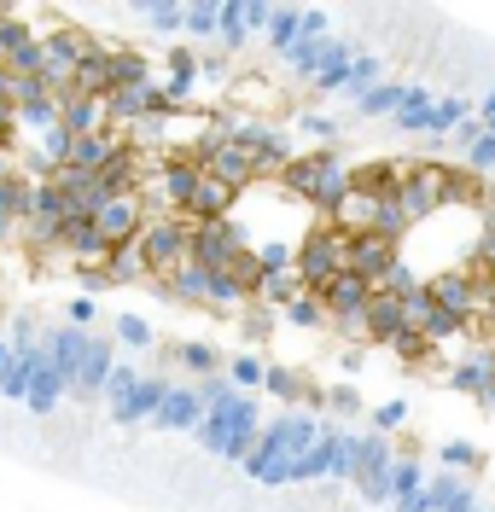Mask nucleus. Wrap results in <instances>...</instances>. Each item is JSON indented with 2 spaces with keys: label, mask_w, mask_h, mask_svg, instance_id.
<instances>
[{
  "label": "nucleus",
  "mask_w": 495,
  "mask_h": 512,
  "mask_svg": "<svg viewBox=\"0 0 495 512\" xmlns=\"http://www.w3.org/2000/svg\"><path fill=\"white\" fill-rule=\"evenodd\" d=\"M396 105H402V88H396V82H379V88H367V94L356 99L362 117H391Z\"/></svg>",
  "instance_id": "nucleus-23"
},
{
  "label": "nucleus",
  "mask_w": 495,
  "mask_h": 512,
  "mask_svg": "<svg viewBox=\"0 0 495 512\" xmlns=\"http://www.w3.org/2000/svg\"><path fill=\"white\" fill-rule=\"evenodd\" d=\"M216 18H222V6H187V30L193 35H216Z\"/></svg>",
  "instance_id": "nucleus-34"
},
{
  "label": "nucleus",
  "mask_w": 495,
  "mask_h": 512,
  "mask_svg": "<svg viewBox=\"0 0 495 512\" xmlns=\"http://www.w3.org/2000/svg\"><path fill=\"white\" fill-rule=\"evenodd\" d=\"M169 291H175V297H198V291H210V274H204L198 262H187V268L169 274Z\"/></svg>",
  "instance_id": "nucleus-26"
},
{
  "label": "nucleus",
  "mask_w": 495,
  "mask_h": 512,
  "mask_svg": "<svg viewBox=\"0 0 495 512\" xmlns=\"http://www.w3.org/2000/svg\"><path fill=\"white\" fill-rule=\"evenodd\" d=\"M303 134H309V140H332V134H338V123H332V117H321V111H309V117H303Z\"/></svg>",
  "instance_id": "nucleus-41"
},
{
  "label": "nucleus",
  "mask_w": 495,
  "mask_h": 512,
  "mask_svg": "<svg viewBox=\"0 0 495 512\" xmlns=\"http://www.w3.org/2000/svg\"><path fill=\"white\" fill-rule=\"evenodd\" d=\"M187 251H193V233H187L181 222H158L152 233H146L140 262H152V268H169V274H175V262H181Z\"/></svg>",
  "instance_id": "nucleus-6"
},
{
  "label": "nucleus",
  "mask_w": 495,
  "mask_h": 512,
  "mask_svg": "<svg viewBox=\"0 0 495 512\" xmlns=\"http://www.w3.org/2000/svg\"><path fill=\"white\" fill-rule=\"evenodd\" d=\"M198 163H210V175H216V181H228V187H245V181L257 175L251 152H245V146H233V140H216V146H204V152H198Z\"/></svg>",
  "instance_id": "nucleus-8"
},
{
  "label": "nucleus",
  "mask_w": 495,
  "mask_h": 512,
  "mask_svg": "<svg viewBox=\"0 0 495 512\" xmlns=\"http://www.w3.org/2000/svg\"><path fill=\"white\" fill-rule=\"evenodd\" d=\"M391 262H396L391 239H379V233H350V245H344V268H350V274H362L367 286H379Z\"/></svg>",
  "instance_id": "nucleus-3"
},
{
  "label": "nucleus",
  "mask_w": 495,
  "mask_h": 512,
  "mask_svg": "<svg viewBox=\"0 0 495 512\" xmlns=\"http://www.w3.org/2000/svg\"><path fill=\"white\" fill-rule=\"evenodd\" d=\"M263 361H257V355H233L228 361V379H233V390H245V384H263Z\"/></svg>",
  "instance_id": "nucleus-29"
},
{
  "label": "nucleus",
  "mask_w": 495,
  "mask_h": 512,
  "mask_svg": "<svg viewBox=\"0 0 495 512\" xmlns=\"http://www.w3.org/2000/svg\"><path fill=\"white\" fill-rule=\"evenodd\" d=\"M490 361H495V350L472 355V361H461V367H455V384H461L466 396H484V384H490Z\"/></svg>",
  "instance_id": "nucleus-22"
},
{
  "label": "nucleus",
  "mask_w": 495,
  "mask_h": 512,
  "mask_svg": "<svg viewBox=\"0 0 495 512\" xmlns=\"http://www.w3.org/2000/svg\"><path fill=\"white\" fill-rule=\"evenodd\" d=\"M461 198V175L449 163H414L408 169V187H402V204H408V222H426L443 204Z\"/></svg>",
  "instance_id": "nucleus-1"
},
{
  "label": "nucleus",
  "mask_w": 495,
  "mask_h": 512,
  "mask_svg": "<svg viewBox=\"0 0 495 512\" xmlns=\"http://www.w3.org/2000/svg\"><path fill=\"white\" fill-rule=\"evenodd\" d=\"M233 251H245V239H239V227H228V222H210V227L193 233V262L204 274H222L233 262Z\"/></svg>",
  "instance_id": "nucleus-4"
},
{
  "label": "nucleus",
  "mask_w": 495,
  "mask_h": 512,
  "mask_svg": "<svg viewBox=\"0 0 495 512\" xmlns=\"http://www.w3.org/2000/svg\"><path fill=\"white\" fill-rule=\"evenodd\" d=\"M181 367H193V373H216V367H222V350H216V344H181Z\"/></svg>",
  "instance_id": "nucleus-28"
},
{
  "label": "nucleus",
  "mask_w": 495,
  "mask_h": 512,
  "mask_svg": "<svg viewBox=\"0 0 495 512\" xmlns=\"http://www.w3.org/2000/svg\"><path fill=\"white\" fill-rule=\"evenodd\" d=\"M455 332H461V315L443 309V303H437L426 320H414V338H455Z\"/></svg>",
  "instance_id": "nucleus-24"
},
{
  "label": "nucleus",
  "mask_w": 495,
  "mask_h": 512,
  "mask_svg": "<svg viewBox=\"0 0 495 512\" xmlns=\"http://www.w3.org/2000/svg\"><path fill=\"white\" fill-rule=\"evenodd\" d=\"M198 175H204L198 163H175V169H169V181H164V198H169V204H193Z\"/></svg>",
  "instance_id": "nucleus-21"
},
{
  "label": "nucleus",
  "mask_w": 495,
  "mask_h": 512,
  "mask_svg": "<svg viewBox=\"0 0 495 512\" xmlns=\"http://www.w3.org/2000/svg\"><path fill=\"white\" fill-rule=\"evenodd\" d=\"M362 326H367V338L396 344V338H408V303H402V297H385V291H373L367 309H362Z\"/></svg>",
  "instance_id": "nucleus-5"
},
{
  "label": "nucleus",
  "mask_w": 495,
  "mask_h": 512,
  "mask_svg": "<svg viewBox=\"0 0 495 512\" xmlns=\"http://www.w3.org/2000/svg\"><path fill=\"white\" fill-rule=\"evenodd\" d=\"M263 262H257V251H251V245H245V251H233V262H228V286H233V297H239V291H263Z\"/></svg>",
  "instance_id": "nucleus-15"
},
{
  "label": "nucleus",
  "mask_w": 495,
  "mask_h": 512,
  "mask_svg": "<svg viewBox=\"0 0 495 512\" xmlns=\"http://www.w3.org/2000/svg\"><path fill=\"white\" fill-rule=\"evenodd\" d=\"M297 12L303 6H274V24H268V47L274 53H292L297 47Z\"/></svg>",
  "instance_id": "nucleus-20"
},
{
  "label": "nucleus",
  "mask_w": 495,
  "mask_h": 512,
  "mask_svg": "<svg viewBox=\"0 0 495 512\" xmlns=\"http://www.w3.org/2000/svg\"><path fill=\"white\" fill-rule=\"evenodd\" d=\"M379 76H385V59H373V53H350V76H344V94L362 99L367 88H379Z\"/></svg>",
  "instance_id": "nucleus-17"
},
{
  "label": "nucleus",
  "mask_w": 495,
  "mask_h": 512,
  "mask_svg": "<svg viewBox=\"0 0 495 512\" xmlns=\"http://www.w3.org/2000/svg\"><path fill=\"white\" fill-rule=\"evenodd\" d=\"M391 123L402 128V134H431V88L426 82L402 88V105L391 111Z\"/></svg>",
  "instance_id": "nucleus-12"
},
{
  "label": "nucleus",
  "mask_w": 495,
  "mask_h": 512,
  "mask_svg": "<svg viewBox=\"0 0 495 512\" xmlns=\"http://www.w3.org/2000/svg\"><path fill=\"white\" fill-rule=\"evenodd\" d=\"M327 408H332V414H356V408H362V396H356L350 384H332V390H327Z\"/></svg>",
  "instance_id": "nucleus-38"
},
{
  "label": "nucleus",
  "mask_w": 495,
  "mask_h": 512,
  "mask_svg": "<svg viewBox=\"0 0 495 512\" xmlns=\"http://www.w3.org/2000/svg\"><path fill=\"white\" fill-rule=\"evenodd\" d=\"M455 466H472V448L466 443H443V472H455Z\"/></svg>",
  "instance_id": "nucleus-43"
},
{
  "label": "nucleus",
  "mask_w": 495,
  "mask_h": 512,
  "mask_svg": "<svg viewBox=\"0 0 495 512\" xmlns=\"http://www.w3.org/2000/svg\"><path fill=\"white\" fill-rule=\"evenodd\" d=\"M286 315H292V326H321V303L315 297H292Z\"/></svg>",
  "instance_id": "nucleus-35"
},
{
  "label": "nucleus",
  "mask_w": 495,
  "mask_h": 512,
  "mask_svg": "<svg viewBox=\"0 0 495 512\" xmlns=\"http://www.w3.org/2000/svg\"><path fill=\"white\" fill-rule=\"evenodd\" d=\"M327 30H332V12H321V6L297 12V41H327Z\"/></svg>",
  "instance_id": "nucleus-27"
},
{
  "label": "nucleus",
  "mask_w": 495,
  "mask_h": 512,
  "mask_svg": "<svg viewBox=\"0 0 495 512\" xmlns=\"http://www.w3.org/2000/svg\"><path fill=\"white\" fill-rule=\"evenodd\" d=\"M164 390H169L164 379H140V384H134V396H129V402H117L111 414L123 419V425H134V419H152V414H158V402H164Z\"/></svg>",
  "instance_id": "nucleus-14"
},
{
  "label": "nucleus",
  "mask_w": 495,
  "mask_h": 512,
  "mask_svg": "<svg viewBox=\"0 0 495 512\" xmlns=\"http://www.w3.org/2000/svg\"><path fill=\"white\" fill-rule=\"evenodd\" d=\"M426 478H431V472L408 454V460H396V466H391V495H396V501H414V495H426Z\"/></svg>",
  "instance_id": "nucleus-16"
},
{
  "label": "nucleus",
  "mask_w": 495,
  "mask_h": 512,
  "mask_svg": "<svg viewBox=\"0 0 495 512\" xmlns=\"http://www.w3.org/2000/svg\"><path fill=\"white\" fill-rule=\"evenodd\" d=\"M117 332H123V344H134V350H146V344H152V326H146V320H117Z\"/></svg>",
  "instance_id": "nucleus-40"
},
{
  "label": "nucleus",
  "mask_w": 495,
  "mask_h": 512,
  "mask_svg": "<svg viewBox=\"0 0 495 512\" xmlns=\"http://www.w3.org/2000/svg\"><path fill=\"white\" fill-rule=\"evenodd\" d=\"M490 268H495V239H490Z\"/></svg>",
  "instance_id": "nucleus-46"
},
{
  "label": "nucleus",
  "mask_w": 495,
  "mask_h": 512,
  "mask_svg": "<svg viewBox=\"0 0 495 512\" xmlns=\"http://www.w3.org/2000/svg\"><path fill=\"white\" fill-rule=\"evenodd\" d=\"M193 76H198V59H193V53H169V99L187 94V88H193Z\"/></svg>",
  "instance_id": "nucleus-25"
},
{
  "label": "nucleus",
  "mask_w": 495,
  "mask_h": 512,
  "mask_svg": "<svg viewBox=\"0 0 495 512\" xmlns=\"http://www.w3.org/2000/svg\"><path fill=\"white\" fill-rule=\"evenodd\" d=\"M495 123V88L484 94V105H478V128H490Z\"/></svg>",
  "instance_id": "nucleus-44"
},
{
  "label": "nucleus",
  "mask_w": 495,
  "mask_h": 512,
  "mask_svg": "<svg viewBox=\"0 0 495 512\" xmlns=\"http://www.w3.org/2000/svg\"><path fill=\"white\" fill-rule=\"evenodd\" d=\"M263 390H268V396H280V402H297V396H303L286 367H268V373H263Z\"/></svg>",
  "instance_id": "nucleus-33"
},
{
  "label": "nucleus",
  "mask_w": 495,
  "mask_h": 512,
  "mask_svg": "<svg viewBox=\"0 0 495 512\" xmlns=\"http://www.w3.org/2000/svg\"><path fill=\"white\" fill-rule=\"evenodd\" d=\"M257 262H263V274L274 280V274H286V262H292V245H280V239H263V245H257Z\"/></svg>",
  "instance_id": "nucleus-31"
},
{
  "label": "nucleus",
  "mask_w": 495,
  "mask_h": 512,
  "mask_svg": "<svg viewBox=\"0 0 495 512\" xmlns=\"http://www.w3.org/2000/svg\"><path fill=\"white\" fill-rule=\"evenodd\" d=\"M239 12H245V30H263L274 24V6H263V0H239Z\"/></svg>",
  "instance_id": "nucleus-36"
},
{
  "label": "nucleus",
  "mask_w": 495,
  "mask_h": 512,
  "mask_svg": "<svg viewBox=\"0 0 495 512\" xmlns=\"http://www.w3.org/2000/svg\"><path fill=\"white\" fill-rule=\"evenodd\" d=\"M391 512H431L426 495H414V501H391Z\"/></svg>",
  "instance_id": "nucleus-45"
},
{
  "label": "nucleus",
  "mask_w": 495,
  "mask_h": 512,
  "mask_svg": "<svg viewBox=\"0 0 495 512\" xmlns=\"http://www.w3.org/2000/svg\"><path fill=\"white\" fill-rule=\"evenodd\" d=\"M228 204H233V187L228 181H216V175H198V192H193V216H204V222H222L228 216Z\"/></svg>",
  "instance_id": "nucleus-13"
},
{
  "label": "nucleus",
  "mask_w": 495,
  "mask_h": 512,
  "mask_svg": "<svg viewBox=\"0 0 495 512\" xmlns=\"http://www.w3.org/2000/svg\"><path fill=\"white\" fill-rule=\"evenodd\" d=\"M402 419H408V402H402V396H391V402H379V408H373V431L385 437V431H396Z\"/></svg>",
  "instance_id": "nucleus-32"
},
{
  "label": "nucleus",
  "mask_w": 495,
  "mask_h": 512,
  "mask_svg": "<svg viewBox=\"0 0 495 512\" xmlns=\"http://www.w3.org/2000/svg\"><path fill=\"white\" fill-rule=\"evenodd\" d=\"M158 425H164V431H198V425H204V408H198V396L193 390H181V384H169L164 390V402H158Z\"/></svg>",
  "instance_id": "nucleus-10"
},
{
  "label": "nucleus",
  "mask_w": 495,
  "mask_h": 512,
  "mask_svg": "<svg viewBox=\"0 0 495 512\" xmlns=\"http://www.w3.org/2000/svg\"><path fill=\"white\" fill-rule=\"evenodd\" d=\"M286 59H292V70H309V76H315V64H321V41H297Z\"/></svg>",
  "instance_id": "nucleus-37"
},
{
  "label": "nucleus",
  "mask_w": 495,
  "mask_h": 512,
  "mask_svg": "<svg viewBox=\"0 0 495 512\" xmlns=\"http://www.w3.org/2000/svg\"><path fill=\"white\" fill-rule=\"evenodd\" d=\"M367 280L362 274H350V268H344V274H338V280H332L327 291H321V303H327L332 315L344 320V326H362V309H367Z\"/></svg>",
  "instance_id": "nucleus-7"
},
{
  "label": "nucleus",
  "mask_w": 495,
  "mask_h": 512,
  "mask_svg": "<svg viewBox=\"0 0 495 512\" xmlns=\"http://www.w3.org/2000/svg\"><path fill=\"white\" fill-rule=\"evenodd\" d=\"M356 489H362V501H367V507H391V501H396V495H391V472L356 478Z\"/></svg>",
  "instance_id": "nucleus-30"
},
{
  "label": "nucleus",
  "mask_w": 495,
  "mask_h": 512,
  "mask_svg": "<svg viewBox=\"0 0 495 512\" xmlns=\"http://www.w3.org/2000/svg\"><path fill=\"white\" fill-rule=\"evenodd\" d=\"M466 158H472V169H495V134H478L466 146Z\"/></svg>",
  "instance_id": "nucleus-39"
},
{
  "label": "nucleus",
  "mask_w": 495,
  "mask_h": 512,
  "mask_svg": "<svg viewBox=\"0 0 495 512\" xmlns=\"http://www.w3.org/2000/svg\"><path fill=\"white\" fill-rule=\"evenodd\" d=\"M466 117H472V99H461V94L431 99V134H449V128H461Z\"/></svg>",
  "instance_id": "nucleus-18"
},
{
  "label": "nucleus",
  "mask_w": 495,
  "mask_h": 512,
  "mask_svg": "<svg viewBox=\"0 0 495 512\" xmlns=\"http://www.w3.org/2000/svg\"><path fill=\"white\" fill-rule=\"evenodd\" d=\"M263 291L274 297V303H292V297H297L303 286H297V280H286V274H274V280H263Z\"/></svg>",
  "instance_id": "nucleus-42"
},
{
  "label": "nucleus",
  "mask_w": 495,
  "mask_h": 512,
  "mask_svg": "<svg viewBox=\"0 0 495 512\" xmlns=\"http://www.w3.org/2000/svg\"><path fill=\"white\" fill-rule=\"evenodd\" d=\"M344 245H350V233H309L303 239V251H297V274H303V291H321L344 274Z\"/></svg>",
  "instance_id": "nucleus-2"
},
{
  "label": "nucleus",
  "mask_w": 495,
  "mask_h": 512,
  "mask_svg": "<svg viewBox=\"0 0 495 512\" xmlns=\"http://www.w3.org/2000/svg\"><path fill=\"white\" fill-rule=\"evenodd\" d=\"M134 227H140V210H134L129 198H105V204H99V216H94L99 245H129Z\"/></svg>",
  "instance_id": "nucleus-9"
},
{
  "label": "nucleus",
  "mask_w": 495,
  "mask_h": 512,
  "mask_svg": "<svg viewBox=\"0 0 495 512\" xmlns=\"http://www.w3.org/2000/svg\"><path fill=\"white\" fill-rule=\"evenodd\" d=\"M367 233H379V239H402L408 233V204H402V187H385V192H373V227Z\"/></svg>",
  "instance_id": "nucleus-11"
},
{
  "label": "nucleus",
  "mask_w": 495,
  "mask_h": 512,
  "mask_svg": "<svg viewBox=\"0 0 495 512\" xmlns=\"http://www.w3.org/2000/svg\"><path fill=\"white\" fill-rule=\"evenodd\" d=\"M461 489H466V483L455 478V472H431V478H426V507L431 512H449L455 501H461Z\"/></svg>",
  "instance_id": "nucleus-19"
}]
</instances>
